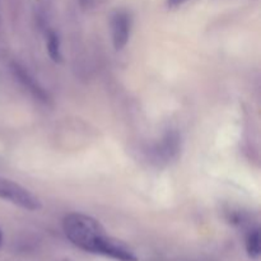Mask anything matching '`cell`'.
<instances>
[{"mask_svg": "<svg viewBox=\"0 0 261 261\" xmlns=\"http://www.w3.org/2000/svg\"><path fill=\"white\" fill-rule=\"evenodd\" d=\"M63 229L66 239L81 250L117 261H138L129 245L106 233L102 224L93 217L70 213L64 218Z\"/></svg>", "mask_w": 261, "mask_h": 261, "instance_id": "cell-1", "label": "cell"}, {"mask_svg": "<svg viewBox=\"0 0 261 261\" xmlns=\"http://www.w3.org/2000/svg\"><path fill=\"white\" fill-rule=\"evenodd\" d=\"M0 199L27 211H38L41 208L40 199L36 198L30 190L4 177H0Z\"/></svg>", "mask_w": 261, "mask_h": 261, "instance_id": "cell-2", "label": "cell"}, {"mask_svg": "<svg viewBox=\"0 0 261 261\" xmlns=\"http://www.w3.org/2000/svg\"><path fill=\"white\" fill-rule=\"evenodd\" d=\"M181 149V137L176 130H170L153 147L152 157L158 163H168L176 160Z\"/></svg>", "mask_w": 261, "mask_h": 261, "instance_id": "cell-3", "label": "cell"}, {"mask_svg": "<svg viewBox=\"0 0 261 261\" xmlns=\"http://www.w3.org/2000/svg\"><path fill=\"white\" fill-rule=\"evenodd\" d=\"M132 18L126 10H117L111 18V36L114 47L117 51L122 50L129 42Z\"/></svg>", "mask_w": 261, "mask_h": 261, "instance_id": "cell-4", "label": "cell"}, {"mask_svg": "<svg viewBox=\"0 0 261 261\" xmlns=\"http://www.w3.org/2000/svg\"><path fill=\"white\" fill-rule=\"evenodd\" d=\"M12 68V73L14 74V76L17 78V81L35 97L37 101L42 102V103H48L50 102V96H48L47 92L41 87V84L31 75L30 71L24 68V66L20 65L19 63H12L10 65Z\"/></svg>", "mask_w": 261, "mask_h": 261, "instance_id": "cell-5", "label": "cell"}, {"mask_svg": "<svg viewBox=\"0 0 261 261\" xmlns=\"http://www.w3.org/2000/svg\"><path fill=\"white\" fill-rule=\"evenodd\" d=\"M46 47H47V54L54 63H61L63 55H61V45L60 38L55 31H48L46 36Z\"/></svg>", "mask_w": 261, "mask_h": 261, "instance_id": "cell-6", "label": "cell"}, {"mask_svg": "<svg viewBox=\"0 0 261 261\" xmlns=\"http://www.w3.org/2000/svg\"><path fill=\"white\" fill-rule=\"evenodd\" d=\"M246 251L251 259H259L260 247V231L259 228H251L246 234Z\"/></svg>", "mask_w": 261, "mask_h": 261, "instance_id": "cell-7", "label": "cell"}, {"mask_svg": "<svg viewBox=\"0 0 261 261\" xmlns=\"http://www.w3.org/2000/svg\"><path fill=\"white\" fill-rule=\"evenodd\" d=\"M186 2H188V0H167L166 3H167L168 8H171V9H175V8L181 7V5Z\"/></svg>", "mask_w": 261, "mask_h": 261, "instance_id": "cell-8", "label": "cell"}, {"mask_svg": "<svg viewBox=\"0 0 261 261\" xmlns=\"http://www.w3.org/2000/svg\"><path fill=\"white\" fill-rule=\"evenodd\" d=\"M79 2H81V4L83 5V7H88L92 3V0H79Z\"/></svg>", "mask_w": 261, "mask_h": 261, "instance_id": "cell-9", "label": "cell"}, {"mask_svg": "<svg viewBox=\"0 0 261 261\" xmlns=\"http://www.w3.org/2000/svg\"><path fill=\"white\" fill-rule=\"evenodd\" d=\"M0 241H2V234H0Z\"/></svg>", "mask_w": 261, "mask_h": 261, "instance_id": "cell-10", "label": "cell"}]
</instances>
